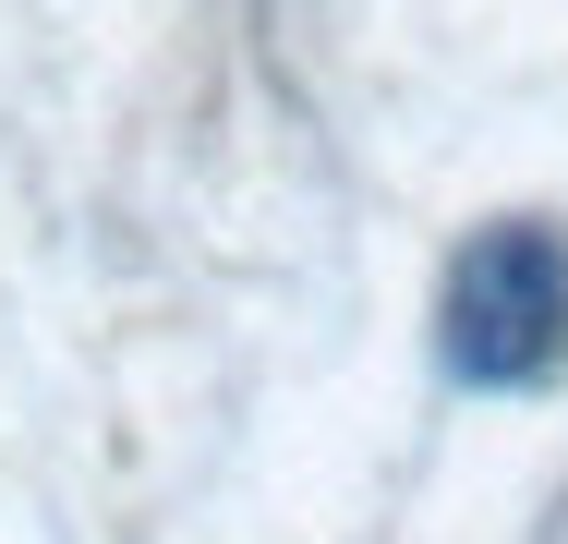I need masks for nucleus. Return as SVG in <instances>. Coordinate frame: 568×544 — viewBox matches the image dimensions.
<instances>
[{
  "instance_id": "nucleus-1",
  "label": "nucleus",
  "mask_w": 568,
  "mask_h": 544,
  "mask_svg": "<svg viewBox=\"0 0 568 544\" xmlns=\"http://www.w3.org/2000/svg\"><path fill=\"white\" fill-rule=\"evenodd\" d=\"M568 351V230L545 218H484L448 254V291H436V363L459 387H532Z\"/></svg>"
}]
</instances>
